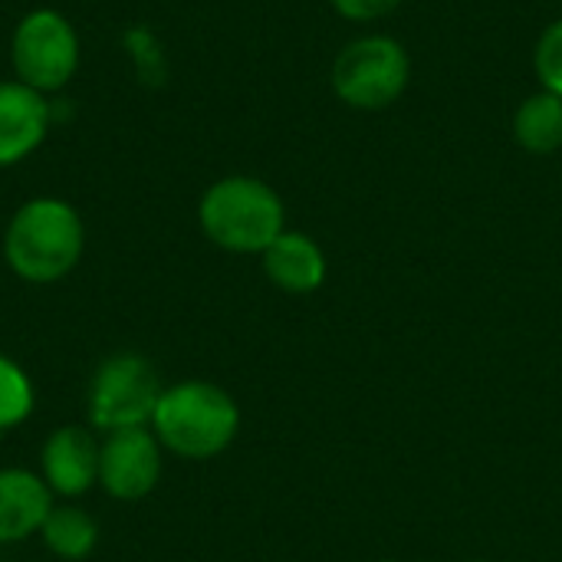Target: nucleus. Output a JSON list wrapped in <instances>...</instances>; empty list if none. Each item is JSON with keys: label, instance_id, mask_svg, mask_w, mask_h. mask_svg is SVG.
I'll return each mask as SVG.
<instances>
[{"label": "nucleus", "instance_id": "10", "mask_svg": "<svg viewBox=\"0 0 562 562\" xmlns=\"http://www.w3.org/2000/svg\"><path fill=\"white\" fill-rule=\"evenodd\" d=\"M260 267H263V277L290 296L316 293L329 273V260L319 240L290 227L260 254Z\"/></svg>", "mask_w": 562, "mask_h": 562}, {"label": "nucleus", "instance_id": "18", "mask_svg": "<svg viewBox=\"0 0 562 562\" xmlns=\"http://www.w3.org/2000/svg\"><path fill=\"white\" fill-rule=\"evenodd\" d=\"M471 562H494V560H471Z\"/></svg>", "mask_w": 562, "mask_h": 562}, {"label": "nucleus", "instance_id": "15", "mask_svg": "<svg viewBox=\"0 0 562 562\" xmlns=\"http://www.w3.org/2000/svg\"><path fill=\"white\" fill-rule=\"evenodd\" d=\"M533 72L540 79V89L562 99V16L540 33L533 46Z\"/></svg>", "mask_w": 562, "mask_h": 562}, {"label": "nucleus", "instance_id": "8", "mask_svg": "<svg viewBox=\"0 0 562 562\" xmlns=\"http://www.w3.org/2000/svg\"><path fill=\"white\" fill-rule=\"evenodd\" d=\"M99 448L92 428L59 425L40 448V477L53 491V497L76 501L99 487Z\"/></svg>", "mask_w": 562, "mask_h": 562}, {"label": "nucleus", "instance_id": "5", "mask_svg": "<svg viewBox=\"0 0 562 562\" xmlns=\"http://www.w3.org/2000/svg\"><path fill=\"white\" fill-rule=\"evenodd\" d=\"M161 379L155 366L138 352H115L102 359L89 379L86 415L92 431L148 428L161 398Z\"/></svg>", "mask_w": 562, "mask_h": 562}, {"label": "nucleus", "instance_id": "4", "mask_svg": "<svg viewBox=\"0 0 562 562\" xmlns=\"http://www.w3.org/2000/svg\"><path fill=\"white\" fill-rule=\"evenodd\" d=\"M339 102L359 112H382L395 105L412 82V56L389 33H366L349 40L329 69Z\"/></svg>", "mask_w": 562, "mask_h": 562}, {"label": "nucleus", "instance_id": "2", "mask_svg": "<svg viewBox=\"0 0 562 562\" xmlns=\"http://www.w3.org/2000/svg\"><path fill=\"white\" fill-rule=\"evenodd\" d=\"M148 428L168 454L181 461H214L237 441L240 405L217 382L184 379L161 389Z\"/></svg>", "mask_w": 562, "mask_h": 562}, {"label": "nucleus", "instance_id": "7", "mask_svg": "<svg viewBox=\"0 0 562 562\" xmlns=\"http://www.w3.org/2000/svg\"><path fill=\"white\" fill-rule=\"evenodd\" d=\"M165 468V448L151 428H122L109 431L99 448V487L122 504L145 501Z\"/></svg>", "mask_w": 562, "mask_h": 562}, {"label": "nucleus", "instance_id": "6", "mask_svg": "<svg viewBox=\"0 0 562 562\" xmlns=\"http://www.w3.org/2000/svg\"><path fill=\"white\" fill-rule=\"evenodd\" d=\"M10 66L23 86L43 95L66 89L79 69V33L69 16L49 7L23 13L10 36Z\"/></svg>", "mask_w": 562, "mask_h": 562}, {"label": "nucleus", "instance_id": "13", "mask_svg": "<svg viewBox=\"0 0 562 562\" xmlns=\"http://www.w3.org/2000/svg\"><path fill=\"white\" fill-rule=\"evenodd\" d=\"M514 138L530 155H553L562 148V99L540 89L514 112Z\"/></svg>", "mask_w": 562, "mask_h": 562}, {"label": "nucleus", "instance_id": "14", "mask_svg": "<svg viewBox=\"0 0 562 562\" xmlns=\"http://www.w3.org/2000/svg\"><path fill=\"white\" fill-rule=\"evenodd\" d=\"M33 408H36V389L30 372L7 352H0V435L30 422Z\"/></svg>", "mask_w": 562, "mask_h": 562}, {"label": "nucleus", "instance_id": "3", "mask_svg": "<svg viewBox=\"0 0 562 562\" xmlns=\"http://www.w3.org/2000/svg\"><path fill=\"white\" fill-rule=\"evenodd\" d=\"M201 234L240 257H260L286 231L283 198L254 175L217 178L198 201Z\"/></svg>", "mask_w": 562, "mask_h": 562}, {"label": "nucleus", "instance_id": "12", "mask_svg": "<svg viewBox=\"0 0 562 562\" xmlns=\"http://www.w3.org/2000/svg\"><path fill=\"white\" fill-rule=\"evenodd\" d=\"M40 540L56 560H89L99 547V524L89 510L76 504H53L49 517L40 527Z\"/></svg>", "mask_w": 562, "mask_h": 562}, {"label": "nucleus", "instance_id": "17", "mask_svg": "<svg viewBox=\"0 0 562 562\" xmlns=\"http://www.w3.org/2000/svg\"><path fill=\"white\" fill-rule=\"evenodd\" d=\"M379 562H405V560H379Z\"/></svg>", "mask_w": 562, "mask_h": 562}, {"label": "nucleus", "instance_id": "1", "mask_svg": "<svg viewBox=\"0 0 562 562\" xmlns=\"http://www.w3.org/2000/svg\"><path fill=\"white\" fill-rule=\"evenodd\" d=\"M86 250V224L63 198L23 201L3 231V260L23 283L49 286L66 280Z\"/></svg>", "mask_w": 562, "mask_h": 562}, {"label": "nucleus", "instance_id": "16", "mask_svg": "<svg viewBox=\"0 0 562 562\" xmlns=\"http://www.w3.org/2000/svg\"><path fill=\"white\" fill-rule=\"evenodd\" d=\"M333 10L349 23H372L395 13L405 0H329Z\"/></svg>", "mask_w": 562, "mask_h": 562}, {"label": "nucleus", "instance_id": "9", "mask_svg": "<svg viewBox=\"0 0 562 562\" xmlns=\"http://www.w3.org/2000/svg\"><path fill=\"white\" fill-rule=\"evenodd\" d=\"M53 115L43 92L20 79L0 82V168L26 161L49 135Z\"/></svg>", "mask_w": 562, "mask_h": 562}, {"label": "nucleus", "instance_id": "11", "mask_svg": "<svg viewBox=\"0 0 562 562\" xmlns=\"http://www.w3.org/2000/svg\"><path fill=\"white\" fill-rule=\"evenodd\" d=\"M53 510V491L36 471L0 468V547L40 537L43 520Z\"/></svg>", "mask_w": 562, "mask_h": 562}]
</instances>
